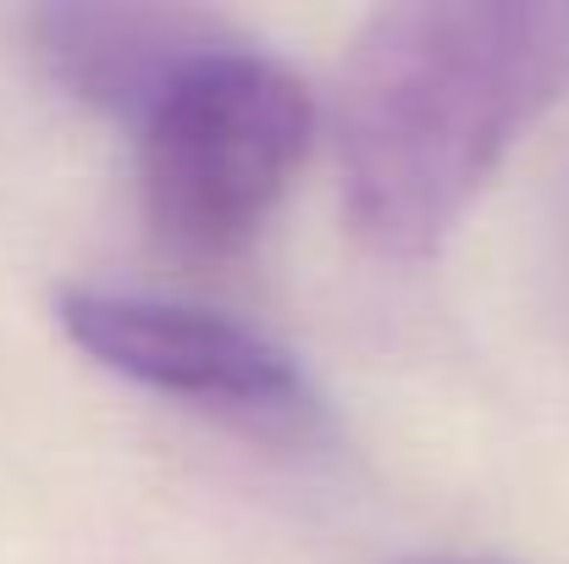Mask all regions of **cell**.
Wrapping results in <instances>:
<instances>
[{"instance_id": "obj_3", "label": "cell", "mask_w": 569, "mask_h": 564, "mask_svg": "<svg viewBox=\"0 0 569 564\" xmlns=\"http://www.w3.org/2000/svg\"><path fill=\"white\" fill-rule=\"evenodd\" d=\"M56 321L94 366L161 398L282 432H310L321 420V393L310 387L305 366L277 338L227 310L150 288L83 283L61 288Z\"/></svg>"}, {"instance_id": "obj_2", "label": "cell", "mask_w": 569, "mask_h": 564, "mask_svg": "<svg viewBox=\"0 0 569 564\" xmlns=\"http://www.w3.org/2000/svg\"><path fill=\"white\" fill-rule=\"evenodd\" d=\"M139 150V194L178 255H232L282 205L316 133L305 78L221 17L122 117Z\"/></svg>"}, {"instance_id": "obj_1", "label": "cell", "mask_w": 569, "mask_h": 564, "mask_svg": "<svg viewBox=\"0 0 569 564\" xmlns=\"http://www.w3.org/2000/svg\"><path fill=\"white\" fill-rule=\"evenodd\" d=\"M569 95V0L377 11L338 83L343 210L381 260H426L520 133Z\"/></svg>"}, {"instance_id": "obj_4", "label": "cell", "mask_w": 569, "mask_h": 564, "mask_svg": "<svg viewBox=\"0 0 569 564\" xmlns=\"http://www.w3.org/2000/svg\"><path fill=\"white\" fill-rule=\"evenodd\" d=\"M210 22L216 11L193 6H44L33 50L67 95L122 122Z\"/></svg>"}, {"instance_id": "obj_5", "label": "cell", "mask_w": 569, "mask_h": 564, "mask_svg": "<svg viewBox=\"0 0 569 564\" xmlns=\"http://www.w3.org/2000/svg\"><path fill=\"white\" fill-rule=\"evenodd\" d=\"M403 564H487V560H453V554H437V560H403Z\"/></svg>"}]
</instances>
